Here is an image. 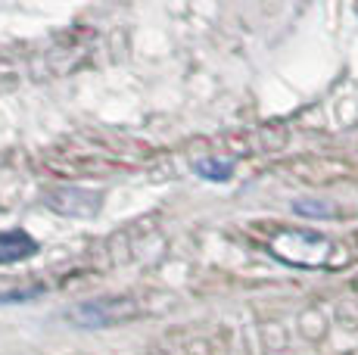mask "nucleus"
<instances>
[{
  "instance_id": "obj_5",
  "label": "nucleus",
  "mask_w": 358,
  "mask_h": 355,
  "mask_svg": "<svg viewBox=\"0 0 358 355\" xmlns=\"http://www.w3.org/2000/svg\"><path fill=\"white\" fill-rule=\"evenodd\" d=\"M41 290H22V293H10V296H0V303H29V296H38Z\"/></svg>"
},
{
  "instance_id": "obj_2",
  "label": "nucleus",
  "mask_w": 358,
  "mask_h": 355,
  "mask_svg": "<svg viewBox=\"0 0 358 355\" xmlns=\"http://www.w3.org/2000/svg\"><path fill=\"white\" fill-rule=\"evenodd\" d=\"M34 252H38V240L25 231H3L0 234V265L22 262V259H31Z\"/></svg>"
},
{
  "instance_id": "obj_1",
  "label": "nucleus",
  "mask_w": 358,
  "mask_h": 355,
  "mask_svg": "<svg viewBox=\"0 0 358 355\" xmlns=\"http://www.w3.org/2000/svg\"><path fill=\"white\" fill-rule=\"evenodd\" d=\"M334 243L321 234H312V231H284V234L274 237L271 252L278 259L290 265H302V268H321V265H330V256H334Z\"/></svg>"
},
{
  "instance_id": "obj_3",
  "label": "nucleus",
  "mask_w": 358,
  "mask_h": 355,
  "mask_svg": "<svg viewBox=\"0 0 358 355\" xmlns=\"http://www.w3.org/2000/svg\"><path fill=\"white\" fill-rule=\"evenodd\" d=\"M194 172L206 181H228L234 175V159H218V156H206L194 166Z\"/></svg>"
},
{
  "instance_id": "obj_4",
  "label": "nucleus",
  "mask_w": 358,
  "mask_h": 355,
  "mask_svg": "<svg viewBox=\"0 0 358 355\" xmlns=\"http://www.w3.org/2000/svg\"><path fill=\"white\" fill-rule=\"evenodd\" d=\"M293 212L299 215H312V218H324V215H334V206H327V203H308V200H299L293 203Z\"/></svg>"
}]
</instances>
